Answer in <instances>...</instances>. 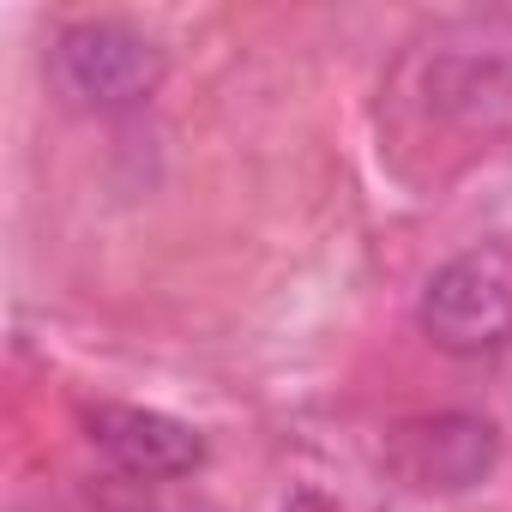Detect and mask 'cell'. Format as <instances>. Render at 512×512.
Listing matches in <instances>:
<instances>
[{
    "label": "cell",
    "mask_w": 512,
    "mask_h": 512,
    "mask_svg": "<svg viewBox=\"0 0 512 512\" xmlns=\"http://www.w3.org/2000/svg\"><path fill=\"white\" fill-rule=\"evenodd\" d=\"M91 440L139 482H169V476H193L205 464V440L163 410H139V404H97L85 410Z\"/></svg>",
    "instance_id": "obj_5"
},
{
    "label": "cell",
    "mask_w": 512,
    "mask_h": 512,
    "mask_svg": "<svg viewBox=\"0 0 512 512\" xmlns=\"http://www.w3.org/2000/svg\"><path fill=\"white\" fill-rule=\"evenodd\" d=\"M416 320L446 356H494L512 344V241H470L422 284Z\"/></svg>",
    "instance_id": "obj_3"
},
{
    "label": "cell",
    "mask_w": 512,
    "mask_h": 512,
    "mask_svg": "<svg viewBox=\"0 0 512 512\" xmlns=\"http://www.w3.org/2000/svg\"><path fill=\"white\" fill-rule=\"evenodd\" d=\"M43 73H49V85L67 109L127 115V109L157 97V85L169 73V55H163L157 37H145L127 19H73V25L55 31V43L43 55Z\"/></svg>",
    "instance_id": "obj_2"
},
{
    "label": "cell",
    "mask_w": 512,
    "mask_h": 512,
    "mask_svg": "<svg viewBox=\"0 0 512 512\" xmlns=\"http://www.w3.org/2000/svg\"><path fill=\"white\" fill-rule=\"evenodd\" d=\"M404 85L422 115L452 127H494L512 115V19H452L440 25L410 61Z\"/></svg>",
    "instance_id": "obj_1"
},
{
    "label": "cell",
    "mask_w": 512,
    "mask_h": 512,
    "mask_svg": "<svg viewBox=\"0 0 512 512\" xmlns=\"http://www.w3.org/2000/svg\"><path fill=\"white\" fill-rule=\"evenodd\" d=\"M500 458L494 422L464 416V410H440V416H410L386 434V470L404 488L422 494H458L476 488Z\"/></svg>",
    "instance_id": "obj_4"
}]
</instances>
